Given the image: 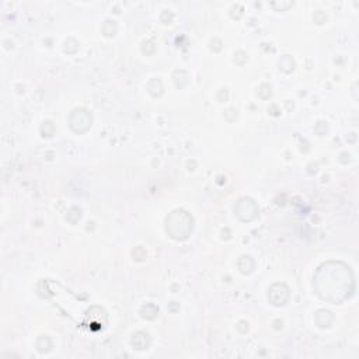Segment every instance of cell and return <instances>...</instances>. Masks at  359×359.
Here are the masks:
<instances>
[{
  "instance_id": "3",
  "label": "cell",
  "mask_w": 359,
  "mask_h": 359,
  "mask_svg": "<svg viewBox=\"0 0 359 359\" xmlns=\"http://www.w3.org/2000/svg\"><path fill=\"white\" fill-rule=\"evenodd\" d=\"M268 297L269 300L272 302V304H275V306H284V304L288 302V299H289V289L286 288V285H284L282 286V289H280V293H276V291L271 286Z\"/></svg>"
},
{
  "instance_id": "4",
  "label": "cell",
  "mask_w": 359,
  "mask_h": 359,
  "mask_svg": "<svg viewBox=\"0 0 359 359\" xmlns=\"http://www.w3.org/2000/svg\"><path fill=\"white\" fill-rule=\"evenodd\" d=\"M132 344L136 349H146L149 345V336L146 332H136L132 338Z\"/></svg>"
},
{
  "instance_id": "2",
  "label": "cell",
  "mask_w": 359,
  "mask_h": 359,
  "mask_svg": "<svg viewBox=\"0 0 359 359\" xmlns=\"http://www.w3.org/2000/svg\"><path fill=\"white\" fill-rule=\"evenodd\" d=\"M235 212L239 218H241V215L244 212H248L250 220H254V219L257 218L258 209L255 202L252 201V199H250V198H241L240 201L237 202V205L235 207Z\"/></svg>"
},
{
  "instance_id": "1",
  "label": "cell",
  "mask_w": 359,
  "mask_h": 359,
  "mask_svg": "<svg viewBox=\"0 0 359 359\" xmlns=\"http://www.w3.org/2000/svg\"><path fill=\"white\" fill-rule=\"evenodd\" d=\"M178 219L177 220V216H175V212H173L166 220V224H167V232L171 235L173 239L177 237V232H178L179 227V236L178 240H184L187 239L190 233L192 232V218H191L188 213L185 211H181L178 209Z\"/></svg>"
}]
</instances>
